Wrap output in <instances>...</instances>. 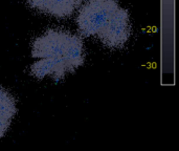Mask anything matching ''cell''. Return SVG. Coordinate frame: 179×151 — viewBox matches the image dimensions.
I'll return each instance as SVG.
<instances>
[{"label": "cell", "mask_w": 179, "mask_h": 151, "mask_svg": "<svg viewBox=\"0 0 179 151\" xmlns=\"http://www.w3.org/2000/svg\"><path fill=\"white\" fill-rule=\"evenodd\" d=\"M31 56L38 59L31 66L34 77H50L58 82L64 79L67 72H76L84 63V46L77 35L50 28L34 40Z\"/></svg>", "instance_id": "1"}, {"label": "cell", "mask_w": 179, "mask_h": 151, "mask_svg": "<svg viewBox=\"0 0 179 151\" xmlns=\"http://www.w3.org/2000/svg\"><path fill=\"white\" fill-rule=\"evenodd\" d=\"M77 24L82 35L99 37L109 48H123L130 38L129 13L116 0H88L79 11Z\"/></svg>", "instance_id": "2"}, {"label": "cell", "mask_w": 179, "mask_h": 151, "mask_svg": "<svg viewBox=\"0 0 179 151\" xmlns=\"http://www.w3.org/2000/svg\"><path fill=\"white\" fill-rule=\"evenodd\" d=\"M83 0H27L28 4L35 10L54 16L57 18H66L79 8Z\"/></svg>", "instance_id": "3"}, {"label": "cell", "mask_w": 179, "mask_h": 151, "mask_svg": "<svg viewBox=\"0 0 179 151\" xmlns=\"http://www.w3.org/2000/svg\"><path fill=\"white\" fill-rule=\"evenodd\" d=\"M16 114V103L10 92L0 86V138L8 131Z\"/></svg>", "instance_id": "4"}]
</instances>
